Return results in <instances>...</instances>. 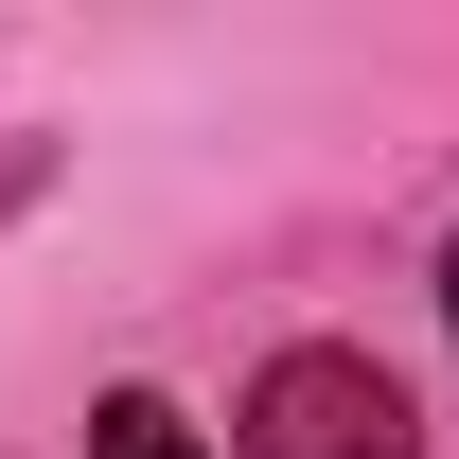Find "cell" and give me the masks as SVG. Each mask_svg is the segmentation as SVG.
<instances>
[{"instance_id": "cell-1", "label": "cell", "mask_w": 459, "mask_h": 459, "mask_svg": "<svg viewBox=\"0 0 459 459\" xmlns=\"http://www.w3.org/2000/svg\"><path fill=\"white\" fill-rule=\"evenodd\" d=\"M230 459H424V424H406V389L371 353H283L230 424Z\"/></svg>"}, {"instance_id": "cell-2", "label": "cell", "mask_w": 459, "mask_h": 459, "mask_svg": "<svg viewBox=\"0 0 459 459\" xmlns=\"http://www.w3.org/2000/svg\"><path fill=\"white\" fill-rule=\"evenodd\" d=\"M89 459H195V424L160 389H124V406H89Z\"/></svg>"}, {"instance_id": "cell-3", "label": "cell", "mask_w": 459, "mask_h": 459, "mask_svg": "<svg viewBox=\"0 0 459 459\" xmlns=\"http://www.w3.org/2000/svg\"><path fill=\"white\" fill-rule=\"evenodd\" d=\"M442 318H459V265H442Z\"/></svg>"}]
</instances>
